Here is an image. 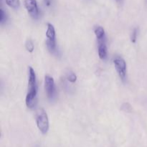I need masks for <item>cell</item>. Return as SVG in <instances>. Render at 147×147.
Returning a JSON list of instances; mask_svg holds the SVG:
<instances>
[{
    "label": "cell",
    "mask_w": 147,
    "mask_h": 147,
    "mask_svg": "<svg viewBox=\"0 0 147 147\" xmlns=\"http://www.w3.org/2000/svg\"><path fill=\"white\" fill-rule=\"evenodd\" d=\"M47 36V47L49 51L52 53H56V40H55V30L54 26L50 23L47 24V30L46 32Z\"/></svg>",
    "instance_id": "obj_3"
},
{
    "label": "cell",
    "mask_w": 147,
    "mask_h": 147,
    "mask_svg": "<svg viewBox=\"0 0 147 147\" xmlns=\"http://www.w3.org/2000/svg\"><path fill=\"white\" fill-rule=\"evenodd\" d=\"M24 6L29 14L33 19H37L40 15L38 6L36 0H24Z\"/></svg>",
    "instance_id": "obj_6"
},
{
    "label": "cell",
    "mask_w": 147,
    "mask_h": 147,
    "mask_svg": "<svg viewBox=\"0 0 147 147\" xmlns=\"http://www.w3.org/2000/svg\"><path fill=\"white\" fill-rule=\"evenodd\" d=\"M67 79L69 82L73 83L76 81V80H77V76H76V74H75V73H69L68 76H67Z\"/></svg>",
    "instance_id": "obj_11"
},
{
    "label": "cell",
    "mask_w": 147,
    "mask_h": 147,
    "mask_svg": "<svg viewBox=\"0 0 147 147\" xmlns=\"http://www.w3.org/2000/svg\"><path fill=\"white\" fill-rule=\"evenodd\" d=\"M94 33L96 34V37L98 40H102V39L105 38L106 35H105V30L100 26H97L95 27L94 29Z\"/></svg>",
    "instance_id": "obj_8"
},
{
    "label": "cell",
    "mask_w": 147,
    "mask_h": 147,
    "mask_svg": "<svg viewBox=\"0 0 147 147\" xmlns=\"http://www.w3.org/2000/svg\"><path fill=\"white\" fill-rule=\"evenodd\" d=\"M25 47L27 51L30 52V53H32L33 50H34V44H33V42L31 40H27V41H26Z\"/></svg>",
    "instance_id": "obj_10"
},
{
    "label": "cell",
    "mask_w": 147,
    "mask_h": 147,
    "mask_svg": "<svg viewBox=\"0 0 147 147\" xmlns=\"http://www.w3.org/2000/svg\"><path fill=\"white\" fill-rule=\"evenodd\" d=\"M117 1H121V0H117Z\"/></svg>",
    "instance_id": "obj_15"
},
{
    "label": "cell",
    "mask_w": 147,
    "mask_h": 147,
    "mask_svg": "<svg viewBox=\"0 0 147 147\" xmlns=\"http://www.w3.org/2000/svg\"><path fill=\"white\" fill-rule=\"evenodd\" d=\"M28 93L26 96V106L30 109H34L37 102V83L36 74L32 67L28 68Z\"/></svg>",
    "instance_id": "obj_1"
},
{
    "label": "cell",
    "mask_w": 147,
    "mask_h": 147,
    "mask_svg": "<svg viewBox=\"0 0 147 147\" xmlns=\"http://www.w3.org/2000/svg\"><path fill=\"white\" fill-rule=\"evenodd\" d=\"M137 34H138V30L137 29L135 28L134 31L132 32L131 36V40L133 43H135L136 41V38H137Z\"/></svg>",
    "instance_id": "obj_12"
},
{
    "label": "cell",
    "mask_w": 147,
    "mask_h": 147,
    "mask_svg": "<svg viewBox=\"0 0 147 147\" xmlns=\"http://www.w3.org/2000/svg\"><path fill=\"white\" fill-rule=\"evenodd\" d=\"M45 91L47 93L48 98L53 100L56 94L55 84L53 78L48 75L45 76Z\"/></svg>",
    "instance_id": "obj_4"
},
{
    "label": "cell",
    "mask_w": 147,
    "mask_h": 147,
    "mask_svg": "<svg viewBox=\"0 0 147 147\" xmlns=\"http://www.w3.org/2000/svg\"><path fill=\"white\" fill-rule=\"evenodd\" d=\"M5 1L7 5L12 9H17L20 6V0H5Z\"/></svg>",
    "instance_id": "obj_9"
},
{
    "label": "cell",
    "mask_w": 147,
    "mask_h": 147,
    "mask_svg": "<svg viewBox=\"0 0 147 147\" xmlns=\"http://www.w3.org/2000/svg\"><path fill=\"white\" fill-rule=\"evenodd\" d=\"M115 67L119 74V77L122 80H124L126 79V63L125 60L122 57H117L113 60Z\"/></svg>",
    "instance_id": "obj_5"
},
{
    "label": "cell",
    "mask_w": 147,
    "mask_h": 147,
    "mask_svg": "<svg viewBox=\"0 0 147 147\" xmlns=\"http://www.w3.org/2000/svg\"><path fill=\"white\" fill-rule=\"evenodd\" d=\"M45 1V4L47 7H50L52 4V0H44Z\"/></svg>",
    "instance_id": "obj_14"
},
{
    "label": "cell",
    "mask_w": 147,
    "mask_h": 147,
    "mask_svg": "<svg viewBox=\"0 0 147 147\" xmlns=\"http://www.w3.org/2000/svg\"><path fill=\"white\" fill-rule=\"evenodd\" d=\"M36 123L37 128L42 134H46L49 131V120L44 109L40 108L36 113Z\"/></svg>",
    "instance_id": "obj_2"
},
{
    "label": "cell",
    "mask_w": 147,
    "mask_h": 147,
    "mask_svg": "<svg viewBox=\"0 0 147 147\" xmlns=\"http://www.w3.org/2000/svg\"><path fill=\"white\" fill-rule=\"evenodd\" d=\"M98 56L101 60H105L107 57V46H106V37L102 40H98Z\"/></svg>",
    "instance_id": "obj_7"
},
{
    "label": "cell",
    "mask_w": 147,
    "mask_h": 147,
    "mask_svg": "<svg viewBox=\"0 0 147 147\" xmlns=\"http://www.w3.org/2000/svg\"><path fill=\"white\" fill-rule=\"evenodd\" d=\"M0 11H1V14H0V22L3 24L4 22V20H6V14L2 9H1Z\"/></svg>",
    "instance_id": "obj_13"
}]
</instances>
